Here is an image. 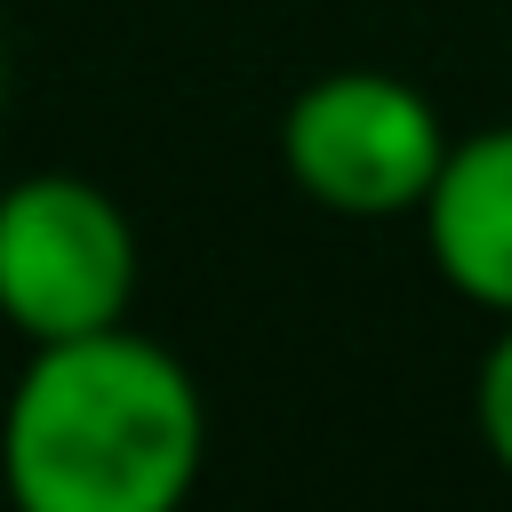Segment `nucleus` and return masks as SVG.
<instances>
[{
	"mask_svg": "<svg viewBox=\"0 0 512 512\" xmlns=\"http://www.w3.org/2000/svg\"><path fill=\"white\" fill-rule=\"evenodd\" d=\"M200 456L192 368L128 320L32 344L0 408V488L24 512H176Z\"/></svg>",
	"mask_w": 512,
	"mask_h": 512,
	"instance_id": "1",
	"label": "nucleus"
},
{
	"mask_svg": "<svg viewBox=\"0 0 512 512\" xmlns=\"http://www.w3.org/2000/svg\"><path fill=\"white\" fill-rule=\"evenodd\" d=\"M280 168L312 208L352 216V224H392L432 200V184L448 168V128L416 80L344 64L288 96Z\"/></svg>",
	"mask_w": 512,
	"mask_h": 512,
	"instance_id": "2",
	"label": "nucleus"
},
{
	"mask_svg": "<svg viewBox=\"0 0 512 512\" xmlns=\"http://www.w3.org/2000/svg\"><path fill=\"white\" fill-rule=\"evenodd\" d=\"M136 304V224L72 168L16 176L0 192V320L24 344L88 336Z\"/></svg>",
	"mask_w": 512,
	"mask_h": 512,
	"instance_id": "3",
	"label": "nucleus"
},
{
	"mask_svg": "<svg viewBox=\"0 0 512 512\" xmlns=\"http://www.w3.org/2000/svg\"><path fill=\"white\" fill-rule=\"evenodd\" d=\"M416 224H424L440 280L464 304L512 320V120L448 144V168L432 200L416 208Z\"/></svg>",
	"mask_w": 512,
	"mask_h": 512,
	"instance_id": "4",
	"label": "nucleus"
},
{
	"mask_svg": "<svg viewBox=\"0 0 512 512\" xmlns=\"http://www.w3.org/2000/svg\"><path fill=\"white\" fill-rule=\"evenodd\" d=\"M472 416H480V448L512 472V320L488 336L480 376H472Z\"/></svg>",
	"mask_w": 512,
	"mask_h": 512,
	"instance_id": "5",
	"label": "nucleus"
},
{
	"mask_svg": "<svg viewBox=\"0 0 512 512\" xmlns=\"http://www.w3.org/2000/svg\"><path fill=\"white\" fill-rule=\"evenodd\" d=\"M0 96H8V40H0Z\"/></svg>",
	"mask_w": 512,
	"mask_h": 512,
	"instance_id": "6",
	"label": "nucleus"
}]
</instances>
